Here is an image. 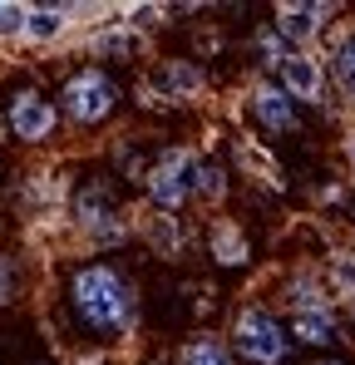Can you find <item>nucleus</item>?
<instances>
[{
    "mask_svg": "<svg viewBox=\"0 0 355 365\" xmlns=\"http://www.w3.org/2000/svg\"><path fill=\"white\" fill-rule=\"evenodd\" d=\"M227 346L242 365H282L292 356V331L272 306H237L232 326H227Z\"/></svg>",
    "mask_w": 355,
    "mask_h": 365,
    "instance_id": "5",
    "label": "nucleus"
},
{
    "mask_svg": "<svg viewBox=\"0 0 355 365\" xmlns=\"http://www.w3.org/2000/svg\"><path fill=\"white\" fill-rule=\"evenodd\" d=\"M321 272H326V287H331L336 306H341V302L351 306L355 302V252H351V247H336V252L326 257Z\"/></svg>",
    "mask_w": 355,
    "mask_h": 365,
    "instance_id": "20",
    "label": "nucleus"
},
{
    "mask_svg": "<svg viewBox=\"0 0 355 365\" xmlns=\"http://www.w3.org/2000/svg\"><path fill=\"white\" fill-rule=\"evenodd\" d=\"M84 50L94 60H138L148 50V35L133 30L128 20H99L89 35H84Z\"/></svg>",
    "mask_w": 355,
    "mask_h": 365,
    "instance_id": "12",
    "label": "nucleus"
},
{
    "mask_svg": "<svg viewBox=\"0 0 355 365\" xmlns=\"http://www.w3.org/2000/svg\"><path fill=\"white\" fill-rule=\"evenodd\" d=\"M247 114H252V123L267 138H282V133H296L301 128V104H296L277 79H267V74H257L247 84Z\"/></svg>",
    "mask_w": 355,
    "mask_h": 365,
    "instance_id": "8",
    "label": "nucleus"
},
{
    "mask_svg": "<svg viewBox=\"0 0 355 365\" xmlns=\"http://www.w3.org/2000/svg\"><path fill=\"white\" fill-rule=\"evenodd\" d=\"M143 84L158 94V104L187 109V104L202 99V89H207V69H202L197 60H187V55H163V60H153V69H148Z\"/></svg>",
    "mask_w": 355,
    "mask_h": 365,
    "instance_id": "7",
    "label": "nucleus"
},
{
    "mask_svg": "<svg viewBox=\"0 0 355 365\" xmlns=\"http://www.w3.org/2000/svg\"><path fill=\"white\" fill-rule=\"evenodd\" d=\"M287 55H292V45H287V40L272 30V20L252 30V60H257V69H262L267 79H277V69L287 64Z\"/></svg>",
    "mask_w": 355,
    "mask_h": 365,
    "instance_id": "19",
    "label": "nucleus"
},
{
    "mask_svg": "<svg viewBox=\"0 0 355 365\" xmlns=\"http://www.w3.org/2000/svg\"><path fill=\"white\" fill-rule=\"evenodd\" d=\"M148 365H158V361H148Z\"/></svg>",
    "mask_w": 355,
    "mask_h": 365,
    "instance_id": "31",
    "label": "nucleus"
},
{
    "mask_svg": "<svg viewBox=\"0 0 355 365\" xmlns=\"http://www.w3.org/2000/svg\"><path fill=\"white\" fill-rule=\"evenodd\" d=\"M35 365H50V361H35Z\"/></svg>",
    "mask_w": 355,
    "mask_h": 365,
    "instance_id": "30",
    "label": "nucleus"
},
{
    "mask_svg": "<svg viewBox=\"0 0 355 365\" xmlns=\"http://www.w3.org/2000/svg\"><path fill=\"white\" fill-rule=\"evenodd\" d=\"M59 123H64L59 119V104L45 94V89H35V84H20V89L5 99V128H10V138L25 143V148L55 143Z\"/></svg>",
    "mask_w": 355,
    "mask_h": 365,
    "instance_id": "6",
    "label": "nucleus"
},
{
    "mask_svg": "<svg viewBox=\"0 0 355 365\" xmlns=\"http://www.w3.org/2000/svg\"><path fill=\"white\" fill-rule=\"evenodd\" d=\"M346 316H351V336H355V302H351V306H346Z\"/></svg>",
    "mask_w": 355,
    "mask_h": 365,
    "instance_id": "27",
    "label": "nucleus"
},
{
    "mask_svg": "<svg viewBox=\"0 0 355 365\" xmlns=\"http://www.w3.org/2000/svg\"><path fill=\"white\" fill-rule=\"evenodd\" d=\"M55 104H59V119H69L74 128H99V123H109L118 114L123 84L104 64H79V69H69L59 79Z\"/></svg>",
    "mask_w": 355,
    "mask_h": 365,
    "instance_id": "3",
    "label": "nucleus"
},
{
    "mask_svg": "<svg viewBox=\"0 0 355 365\" xmlns=\"http://www.w3.org/2000/svg\"><path fill=\"white\" fill-rule=\"evenodd\" d=\"M173 365H242L232 356V346L222 341V336H212V331H192L182 346H178Z\"/></svg>",
    "mask_w": 355,
    "mask_h": 365,
    "instance_id": "17",
    "label": "nucleus"
},
{
    "mask_svg": "<svg viewBox=\"0 0 355 365\" xmlns=\"http://www.w3.org/2000/svg\"><path fill=\"white\" fill-rule=\"evenodd\" d=\"M74 365H114V356H109V351H79Z\"/></svg>",
    "mask_w": 355,
    "mask_h": 365,
    "instance_id": "25",
    "label": "nucleus"
},
{
    "mask_svg": "<svg viewBox=\"0 0 355 365\" xmlns=\"http://www.w3.org/2000/svg\"><path fill=\"white\" fill-rule=\"evenodd\" d=\"M20 25H25V5L0 0V40H20Z\"/></svg>",
    "mask_w": 355,
    "mask_h": 365,
    "instance_id": "23",
    "label": "nucleus"
},
{
    "mask_svg": "<svg viewBox=\"0 0 355 365\" xmlns=\"http://www.w3.org/2000/svg\"><path fill=\"white\" fill-rule=\"evenodd\" d=\"M59 306H64L69 331L89 341L94 351L123 346L138 331V282L109 257L74 262L59 287Z\"/></svg>",
    "mask_w": 355,
    "mask_h": 365,
    "instance_id": "1",
    "label": "nucleus"
},
{
    "mask_svg": "<svg viewBox=\"0 0 355 365\" xmlns=\"http://www.w3.org/2000/svg\"><path fill=\"white\" fill-rule=\"evenodd\" d=\"M351 222H355V187H351Z\"/></svg>",
    "mask_w": 355,
    "mask_h": 365,
    "instance_id": "28",
    "label": "nucleus"
},
{
    "mask_svg": "<svg viewBox=\"0 0 355 365\" xmlns=\"http://www.w3.org/2000/svg\"><path fill=\"white\" fill-rule=\"evenodd\" d=\"M277 84L292 94L301 109H321L326 94H331V74H326V60L316 50H292L287 64L277 69Z\"/></svg>",
    "mask_w": 355,
    "mask_h": 365,
    "instance_id": "10",
    "label": "nucleus"
},
{
    "mask_svg": "<svg viewBox=\"0 0 355 365\" xmlns=\"http://www.w3.org/2000/svg\"><path fill=\"white\" fill-rule=\"evenodd\" d=\"M15 287H20V277H15V267H10V257H0V311L15 302Z\"/></svg>",
    "mask_w": 355,
    "mask_h": 365,
    "instance_id": "24",
    "label": "nucleus"
},
{
    "mask_svg": "<svg viewBox=\"0 0 355 365\" xmlns=\"http://www.w3.org/2000/svg\"><path fill=\"white\" fill-rule=\"evenodd\" d=\"M326 74H331L336 94L355 109V30H346V35L331 45V55H326Z\"/></svg>",
    "mask_w": 355,
    "mask_h": 365,
    "instance_id": "18",
    "label": "nucleus"
},
{
    "mask_svg": "<svg viewBox=\"0 0 355 365\" xmlns=\"http://www.w3.org/2000/svg\"><path fill=\"white\" fill-rule=\"evenodd\" d=\"M287 331H292V346H316V351H331V346L346 341L336 306H326V311H301V316L287 321Z\"/></svg>",
    "mask_w": 355,
    "mask_h": 365,
    "instance_id": "14",
    "label": "nucleus"
},
{
    "mask_svg": "<svg viewBox=\"0 0 355 365\" xmlns=\"http://www.w3.org/2000/svg\"><path fill=\"white\" fill-rule=\"evenodd\" d=\"M74 5H25V25H20V40L25 45H55L74 30Z\"/></svg>",
    "mask_w": 355,
    "mask_h": 365,
    "instance_id": "15",
    "label": "nucleus"
},
{
    "mask_svg": "<svg viewBox=\"0 0 355 365\" xmlns=\"http://www.w3.org/2000/svg\"><path fill=\"white\" fill-rule=\"evenodd\" d=\"M346 158H351V163H355V128H351V133H346Z\"/></svg>",
    "mask_w": 355,
    "mask_h": 365,
    "instance_id": "26",
    "label": "nucleus"
},
{
    "mask_svg": "<svg viewBox=\"0 0 355 365\" xmlns=\"http://www.w3.org/2000/svg\"><path fill=\"white\" fill-rule=\"evenodd\" d=\"M316 365H346V361H316Z\"/></svg>",
    "mask_w": 355,
    "mask_h": 365,
    "instance_id": "29",
    "label": "nucleus"
},
{
    "mask_svg": "<svg viewBox=\"0 0 355 365\" xmlns=\"http://www.w3.org/2000/svg\"><path fill=\"white\" fill-rule=\"evenodd\" d=\"M227 168L222 163H212V158H202V168H197V187H192V202H207V207H222V197H227Z\"/></svg>",
    "mask_w": 355,
    "mask_h": 365,
    "instance_id": "22",
    "label": "nucleus"
},
{
    "mask_svg": "<svg viewBox=\"0 0 355 365\" xmlns=\"http://www.w3.org/2000/svg\"><path fill=\"white\" fill-rule=\"evenodd\" d=\"M202 242H207V257H212L222 272H242V267H252V237L242 232L237 217H212L207 232H202Z\"/></svg>",
    "mask_w": 355,
    "mask_h": 365,
    "instance_id": "13",
    "label": "nucleus"
},
{
    "mask_svg": "<svg viewBox=\"0 0 355 365\" xmlns=\"http://www.w3.org/2000/svg\"><path fill=\"white\" fill-rule=\"evenodd\" d=\"M277 297H282V306L292 311V316H301V311H326V306H336V297H331V287H326V272L321 267H292L287 277H282V287H277Z\"/></svg>",
    "mask_w": 355,
    "mask_h": 365,
    "instance_id": "11",
    "label": "nucleus"
},
{
    "mask_svg": "<svg viewBox=\"0 0 355 365\" xmlns=\"http://www.w3.org/2000/svg\"><path fill=\"white\" fill-rule=\"evenodd\" d=\"M197 168H202V153L187 148V143H168L148 158V173H143V202L153 212H182L192 202V187H197Z\"/></svg>",
    "mask_w": 355,
    "mask_h": 365,
    "instance_id": "4",
    "label": "nucleus"
},
{
    "mask_svg": "<svg viewBox=\"0 0 355 365\" xmlns=\"http://www.w3.org/2000/svg\"><path fill=\"white\" fill-rule=\"evenodd\" d=\"M69 227L89 247H99V252L123 247L133 237V217H128V207H123V197H118L114 173H94V178L69 187Z\"/></svg>",
    "mask_w": 355,
    "mask_h": 365,
    "instance_id": "2",
    "label": "nucleus"
},
{
    "mask_svg": "<svg viewBox=\"0 0 355 365\" xmlns=\"http://www.w3.org/2000/svg\"><path fill=\"white\" fill-rule=\"evenodd\" d=\"M341 5H321V0H287V5H277L272 10V30L292 45V50H311L321 35H326V25H331V15H336Z\"/></svg>",
    "mask_w": 355,
    "mask_h": 365,
    "instance_id": "9",
    "label": "nucleus"
},
{
    "mask_svg": "<svg viewBox=\"0 0 355 365\" xmlns=\"http://www.w3.org/2000/svg\"><path fill=\"white\" fill-rule=\"evenodd\" d=\"M237 163H242V173H252V178L282 187V168H277V158H272L257 138H237Z\"/></svg>",
    "mask_w": 355,
    "mask_h": 365,
    "instance_id": "21",
    "label": "nucleus"
},
{
    "mask_svg": "<svg viewBox=\"0 0 355 365\" xmlns=\"http://www.w3.org/2000/svg\"><path fill=\"white\" fill-rule=\"evenodd\" d=\"M143 242L153 247V257H182L192 237H187L182 217H173V212H153V217H143Z\"/></svg>",
    "mask_w": 355,
    "mask_h": 365,
    "instance_id": "16",
    "label": "nucleus"
}]
</instances>
